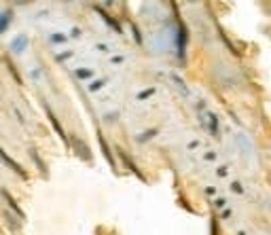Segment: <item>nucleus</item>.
I'll return each instance as SVG.
<instances>
[{"label":"nucleus","mask_w":271,"mask_h":235,"mask_svg":"<svg viewBox=\"0 0 271 235\" xmlns=\"http://www.w3.org/2000/svg\"><path fill=\"white\" fill-rule=\"evenodd\" d=\"M186 45H188V28L180 19V15L176 13V53H178L180 60L186 57Z\"/></svg>","instance_id":"obj_1"},{"label":"nucleus","mask_w":271,"mask_h":235,"mask_svg":"<svg viewBox=\"0 0 271 235\" xmlns=\"http://www.w3.org/2000/svg\"><path fill=\"white\" fill-rule=\"evenodd\" d=\"M199 123H202L212 138H220V121L216 112H199Z\"/></svg>","instance_id":"obj_2"},{"label":"nucleus","mask_w":271,"mask_h":235,"mask_svg":"<svg viewBox=\"0 0 271 235\" xmlns=\"http://www.w3.org/2000/svg\"><path fill=\"white\" fill-rule=\"evenodd\" d=\"M117 155H119V159L123 161V166H125L129 172H132V174H136V176H138V178L142 180V182H146V176L142 174V170H140V168L136 166V161H134L132 157H129V152H127L123 146H117Z\"/></svg>","instance_id":"obj_3"},{"label":"nucleus","mask_w":271,"mask_h":235,"mask_svg":"<svg viewBox=\"0 0 271 235\" xmlns=\"http://www.w3.org/2000/svg\"><path fill=\"white\" fill-rule=\"evenodd\" d=\"M0 161H3L5 166H7L9 170H11V172H15V174L19 176L21 180H28V172L23 170V168L19 166V163H17V161H15L13 157H11V155H9V152H7V150H5L3 146H0Z\"/></svg>","instance_id":"obj_4"},{"label":"nucleus","mask_w":271,"mask_h":235,"mask_svg":"<svg viewBox=\"0 0 271 235\" xmlns=\"http://www.w3.org/2000/svg\"><path fill=\"white\" fill-rule=\"evenodd\" d=\"M43 106H45V112H47V119H49V123H51V125H53V129H55V134L60 136V138H62V142L70 148V138H68V134L64 132V125L60 123V119H57L55 112H53L49 106H47V104H43Z\"/></svg>","instance_id":"obj_5"},{"label":"nucleus","mask_w":271,"mask_h":235,"mask_svg":"<svg viewBox=\"0 0 271 235\" xmlns=\"http://www.w3.org/2000/svg\"><path fill=\"white\" fill-rule=\"evenodd\" d=\"M93 7V11H96V13L104 19V23H106V26H108L112 32H119V34H123V26H121V21L119 19H114L110 13H108V11H106V9H102L100 5H91Z\"/></svg>","instance_id":"obj_6"},{"label":"nucleus","mask_w":271,"mask_h":235,"mask_svg":"<svg viewBox=\"0 0 271 235\" xmlns=\"http://www.w3.org/2000/svg\"><path fill=\"white\" fill-rule=\"evenodd\" d=\"M0 195L5 197V202H7L9 210H11V212H13V214L19 218V222H26V212H23V210H21V206H19V202H17V199H15L13 195H11L7 189H0Z\"/></svg>","instance_id":"obj_7"},{"label":"nucleus","mask_w":271,"mask_h":235,"mask_svg":"<svg viewBox=\"0 0 271 235\" xmlns=\"http://www.w3.org/2000/svg\"><path fill=\"white\" fill-rule=\"evenodd\" d=\"M70 146H74L79 159H83V161H87V163H91V161H93V155H91V150H89L87 142H83L81 138H76V136L70 138Z\"/></svg>","instance_id":"obj_8"},{"label":"nucleus","mask_w":271,"mask_h":235,"mask_svg":"<svg viewBox=\"0 0 271 235\" xmlns=\"http://www.w3.org/2000/svg\"><path fill=\"white\" fill-rule=\"evenodd\" d=\"M28 155H30V159L34 161V168H36V170H38V174L43 176V178H45V180H47V178H49V168H47V161H45V159L41 157V152H38L36 148H34V146H32V148L28 150Z\"/></svg>","instance_id":"obj_9"},{"label":"nucleus","mask_w":271,"mask_h":235,"mask_svg":"<svg viewBox=\"0 0 271 235\" xmlns=\"http://www.w3.org/2000/svg\"><path fill=\"white\" fill-rule=\"evenodd\" d=\"M28 45H30V38L26 36V34H17V36L11 41V53L13 55H21V53H26V49H28Z\"/></svg>","instance_id":"obj_10"},{"label":"nucleus","mask_w":271,"mask_h":235,"mask_svg":"<svg viewBox=\"0 0 271 235\" xmlns=\"http://www.w3.org/2000/svg\"><path fill=\"white\" fill-rule=\"evenodd\" d=\"M98 144H100V148H102L104 159L108 161V166L112 168V172H117V161H114V155H112V150H110L108 142H106V138L102 136V132H98Z\"/></svg>","instance_id":"obj_11"},{"label":"nucleus","mask_w":271,"mask_h":235,"mask_svg":"<svg viewBox=\"0 0 271 235\" xmlns=\"http://www.w3.org/2000/svg\"><path fill=\"white\" fill-rule=\"evenodd\" d=\"M13 9H5V11H0V34H5L9 28H11V23H13Z\"/></svg>","instance_id":"obj_12"},{"label":"nucleus","mask_w":271,"mask_h":235,"mask_svg":"<svg viewBox=\"0 0 271 235\" xmlns=\"http://www.w3.org/2000/svg\"><path fill=\"white\" fill-rule=\"evenodd\" d=\"M170 83L178 89L184 98H188V87H186V83H184V79L180 76V74H176V72H170Z\"/></svg>","instance_id":"obj_13"},{"label":"nucleus","mask_w":271,"mask_h":235,"mask_svg":"<svg viewBox=\"0 0 271 235\" xmlns=\"http://www.w3.org/2000/svg\"><path fill=\"white\" fill-rule=\"evenodd\" d=\"M159 134V129L157 127H150V129H144V132L142 134H136V142L138 144H146L148 142V140H152V138H155Z\"/></svg>","instance_id":"obj_14"},{"label":"nucleus","mask_w":271,"mask_h":235,"mask_svg":"<svg viewBox=\"0 0 271 235\" xmlns=\"http://www.w3.org/2000/svg\"><path fill=\"white\" fill-rule=\"evenodd\" d=\"M93 74H96V72H93L91 68H76V70H74V76H76L79 81H91Z\"/></svg>","instance_id":"obj_15"},{"label":"nucleus","mask_w":271,"mask_h":235,"mask_svg":"<svg viewBox=\"0 0 271 235\" xmlns=\"http://www.w3.org/2000/svg\"><path fill=\"white\" fill-rule=\"evenodd\" d=\"M5 64H7V68H9V72H11V74H13V79H15V83H17V85H21V83H23V81H21V72H19V70L15 68V64H13V62H11V60H9V57H5Z\"/></svg>","instance_id":"obj_16"},{"label":"nucleus","mask_w":271,"mask_h":235,"mask_svg":"<svg viewBox=\"0 0 271 235\" xmlns=\"http://www.w3.org/2000/svg\"><path fill=\"white\" fill-rule=\"evenodd\" d=\"M49 43H51V45H66V43H68V34L51 32V34H49Z\"/></svg>","instance_id":"obj_17"},{"label":"nucleus","mask_w":271,"mask_h":235,"mask_svg":"<svg viewBox=\"0 0 271 235\" xmlns=\"http://www.w3.org/2000/svg\"><path fill=\"white\" fill-rule=\"evenodd\" d=\"M152 96H155V87H144L142 91H138V93H136V100L144 102V100H148V98H152Z\"/></svg>","instance_id":"obj_18"},{"label":"nucleus","mask_w":271,"mask_h":235,"mask_svg":"<svg viewBox=\"0 0 271 235\" xmlns=\"http://www.w3.org/2000/svg\"><path fill=\"white\" fill-rule=\"evenodd\" d=\"M129 28H132V36H134L136 45H138V47H142V45H144V38H142V32H140V28L136 26V23H132Z\"/></svg>","instance_id":"obj_19"},{"label":"nucleus","mask_w":271,"mask_h":235,"mask_svg":"<svg viewBox=\"0 0 271 235\" xmlns=\"http://www.w3.org/2000/svg\"><path fill=\"white\" fill-rule=\"evenodd\" d=\"M104 85H106V79H96L93 83H89V91H91V93H96V91H100Z\"/></svg>","instance_id":"obj_20"},{"label":"nucleus","mask_w":271,"mask_h":235,"mask_svg":"<svg viewBox=\"0 0 271 235\" xmlns=\"http://www.w3.org/2000/svg\"><path fill=\"white\" fill-rule=\"evenodd\" d=\"M70 57H72V51L68 49V51H62V53H57V55H55V62H57V64H62V62L70 60Z\"/></svg>","instance_id":"obj_21"},{"label":"nucleus","mask_w":271,"mask_h":235,"mask_svg":"<svg viewBox=\"0 0 271 235\" xmlns=\"http://www.w3.org/2000/svg\"><path fill=\"white\" fill-rule=\"evenodd\" d=\"M220 231H218V218L216 216H212L210 218V235H218Z\"/></svg>","instance_id":"obj_22"},{"label":"nucleus","mask_w":271,"mask_h":235,"mask_svg":"<svg viewBox=\"0 0 271 235\" xmlns=\"http://www.w3.org/2000/svg\"><path fill=\"white\" fill-rule=\"evenodd\" d=\"M214 206H216L218 210H225V208H227V199H225V197H216V199H214Z\"/></svg>","instance_id":"obj_23"},{"label":"nucleus","mask_w":271,"mask_h":235,"mask_svg":"<svg viewBox=\"0 0 271 235\" xmlns=\"http://www.w3.org/2000/svg\"><path fill=\"white\" fill-rule=\"evenodd\" d=\"M231 191H233V193H238V195H242V193H244L242 182H231Z\"/></svg>","instance_id":"obj_24"},{"label":"nucleus","mask_w":271,"mask_h":235,"mask_svg":"<svg viewBox=\"0 0 271 235\" xmlns=\"http://www.w3.org/2000/svg\"><path fill=\"white\" fill-rule=\"evenodd\" d=\"M231 214H233V210H231V208H225V210H220V218H222V220L231 218Z\"/></svg>","instance_id":"obj_25"},{"label":"nucleus","mask_w":271,"mask_h":235,"mask_svg":"<svg viewBox=\"0 0 271 235\" xmlns=\"http://www.w3.org/2000/svg\"><path fill=\"white\" fill-rule=\"evenodd\" d=\"M110 64H114V66L123 64V55H112V57H110Z\"/></svg>","instance_id":"obj_26"},{"label":"nucleus","mask_w":271,"mask_h":235,"mask_svg":"<svg viewBox=\"0 0 271 235\" xmlns=\"http://www.w3.org/2000/svg\"><path fill=\"white\" fill-rule=\"evenodd\" d=\"M197 146H199V140H191V142L186 144V148H188V150H195Z\"/></svg>","instance_id":"obj_27"},{"label":"nucleus","mask_w":271,"mask_h":235,"mask_svg":"<svg viewBox=\"0 0 271 235\" xmlns=\"http://www.w3.org/2000/svg\"><path fill=\"white\" fill-rule=\"evenodd\" d=\"M204 108H206V100H199V102H197V110H199V112H202Z\"/></svg>","instance_id":"obj_28"},{"label":"nucleus","mask_w":271,"mask_h":235,"mask_svg":"<svg viewBox=\"0 0 271 235\" xmlns=\"http://www.w3.org/2000/svg\"><path fill=\"white\" fill-rule=\"evenodd\" d=\"M72 36H74V38L81 36V28H72Z\"/></svg>","instance_id":"obj_29"},{"label":"nucleus","mask_w":271,"mask_h":235,"mask_svg":"<svg viewBox=\"0 0 271 235\" xmlns=\"http://www.w3.org/2000/svg\"><path fill=\"white\" fill-rule=\"evenodd\" d=\"M216 174H218V176H227V168H218Z\"/></svg>","instance_id":"obj_30"},{"label":"nucleus","mask_w":271,"mask_h":235,"mask_svg":"<svg viewBox=\"0 0 271 235\" xmlns=\"http://www.w3.org/2000/svg\"><path fill=\"white\" fill-rule=\"evenodd\" d=\"M98 51H104L106 53V51H108V45H98Z\"/></svg>","instance_id":"obj_31"},{"label":"nucleus","mask_w":271,"mask_h":235,"mask_svg":"<svg viewBox=\"0 0 271 235\" xmlns=\"http://www.w3.org/2000/svg\"><path fill=\"white\" fill-rule=\"evenodd\" d=\"M214 157H216L214 152H206V159H208V161H214Z\"/></svg>","instance_id":"obj_32"},{"label":"nucleus","mask_w":271,"mask_h":235,"mask_svg":"<svg viewBox=\"0 0 271 235\" xmlns=\"http://www.w3.org/2000/svg\"><path fill=\"white\" fill-rule=\"evenodd\" d=\"M41 76V70H32V79H38Z\"/></svg>","instance_id":"obj_33"}]
</instances>
